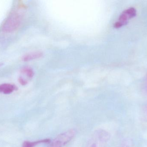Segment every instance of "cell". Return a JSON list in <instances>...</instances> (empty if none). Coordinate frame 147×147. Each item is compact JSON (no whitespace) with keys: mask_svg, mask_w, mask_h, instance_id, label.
Listing matches in <instances>:
<instances>
[{"mask_svg":"<svg viewBox=\"0 0 147 147\" xmlns=\"http://www.w3.org/2000/svg\"><path fill=\"white\" fill-rule=\"evenodd\" d=\"M110 139V134L108 131L97 129L92 135L85 147H105Z\"/></svg>","mask_w":147,"mask_h":147,"instance_id":"obj_1","label":"cell"},{"mask_svg":"<svg viewBox=\"0 0 147 147\" xmlns=\"http://www.w3.org/2000/svg\"><path fill=\"white\" fill-rule=\"evenodd\" d=\"M76 134L74 129L62 133L55 138L48 147H63L74 138Z\"/></svg>","mask_w":147,"mask_h":147,"instance_id":"obj_2","label":"cell"},{"mask_svg":"<svg viewBox=\"0 0 147 147\" xmlns=\"http://www.w3.org/2000/svg\"><path fill=\"white\" fill-rule=\"evenodd\" d=\"M21 20L20 16L18 14H12L3 25V31L5 33H11L15 31L20 26Z\"/></svg>","mask_w":147,"mask_h":147,"instance_id":"obj_3","label":"cell"},{"mask_svg":"<svg viewBox=\"0 0 147 147\" xmlns=\"http://www.w3.org/2000/svg\"><path fill=\"white\" fill-rule=\"evenodd\" d=\"M136 10L134 8L131 7L124 10L121 14L117 21L115 23L114 27L119 28L127 24L130 19L136 16Z\"/></svg>","mask_w":147,"mask_h":147,"instance_id":"obj_4","label":"cell"},{"mask_svg":"<svg viewBox=\"0 0 147 147\" xmlns=\"http://www.w3.org/2000/svg\"><path fill=\"white\" fill-rule=\"evenodd\" d=\"M17 87L14 85L4 83L0 85V93L4 94H11L15 91L17 90Z\"/></svg>","mask_w":147,"mask_h":147,"instance_id":"obj_5","label":"cell"},{"mask_svg":"<svg viewBox=\"0 0 147 147\" xmlns=\"http://www.w3.org/2000/svg\"><path fill=\"white\" fill-rule=\"evenodd\" d=\"M51 140L49 139L40 140L35 142L25 141L22 144V147H34L38 144L41 143H48Z\"/></svg>","mask_w":147,"mask_h":147,"instance_id":"obj_6","label":"cell"},{"mask_svg":"<svg viewBox=\"0 0 147 147\" xmlns=\"http://www.w3.org/2000/svg\"><path fill=\"white\" fill-rule=\"evenodd\" d=\"M41 56H42V54L40 53H32L23 56L22 58V60L24 61H30V60L40 58Z\"/></svg>","mask_w":147,"mask_h":147,"instance_id":"obj_7","label":"cell"},{"mask_svg":"<svg viewBox=\"0 0 147 147\" xmlns=\"http://www.w3.org/2000/svg\"><path fill=\"white\" fill-rule=\"evenodd\" d=\"M134 141L130 138H127L123 141L119 147H133Z\"/></svg>","mask_w":147,"mask_h":147,"instance_id":"obj_8","label":"cell"},{"mask_svg":"<svg viewBox=\"0 0 147 147\" xmlns=\"http://www.w3.org/2000/svg\"><path fill=\"white\" fill-rule=\"evenodd\" d=\"M22 73L26 74L27 77L29 78L32 77L34 75V72L29 67H26L22 69Z\"/></svg>","mask_w":147,"mask_h":147,"instance_id":"obj_9","label":"cell"},{"mask_svg":"<svg viewBox=\"0 0 147 147\" xmlns=\"http://www.w3.org/2000/svg\"><path fill=\"white\" fill-rule=\"evenodd\" d=\"M142 91L144 94H147V75L142 85Z\"/></svg>","mask_w":147,"mask_h":147,"instance_id":"obj_10","label":"cell"},{"mask_svg":"<svg viewBox=\"0 0 147 147\" xmlns=\"http://www.w3.org/2000/svg\"><path fill=\"white\" fill-rule=\"evenodd\" d=\"M19 81L20 83L23 85H26L27 83V81H26V80H25V79H23L22 77H20L19 79Z\"/></svg>","mask_w":147,"mask_h":147,"instance_id":"obj_11","label":"cell"},{"mask_svg":"<svg viewBox=\"0 0 147 147\" xmlns=\"http://www.w3.org/2000/svg\"><path fill=\"white\" fill-rule=\"evenodd\" d=\"M2 64H0V67H1V66H2Z\"/></svg>","mask_w":147,"mask_h":147,"instance_id":"obj_12","label":"cell"},{"mask_svg":"<svg viewBox=\"0 0 147 147\" xmlns=\"http://www.w3.org/2000/svg\"><path fill=\"white\" fill-rule=\"evenodd\" d=\"M147 108H146V111H147Z\"/></svg>","mask_w":147,"mask_h":147,"instance_id":"obj_13","label":"cell"}]
</instances>
